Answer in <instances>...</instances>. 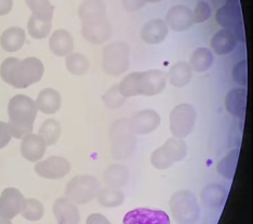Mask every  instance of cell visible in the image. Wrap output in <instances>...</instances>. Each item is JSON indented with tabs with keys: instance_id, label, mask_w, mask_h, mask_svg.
<instances>
[{
	"instance_id": "6da1fadb",
	"label": "cell",
	"mask_w": 253,
	"mask_h": 224,
	"mask_svg": "<svg viewBox=\"0 0 253 224\" xmlns=\"http://www.w3.org/2000/svg\"><path fill=\"white\" fill-rule=\"evenodd\" d=\"M44 66L38 57L30 56L24 60L7 57L0 65V77L5 84L16 89H25L42 80Z\"/></svg>"
},
{
	"instance_id": "7a4b0ae2",
	"label": "cell",
	"mask_w": 253,
	"mask_h": 224,
	"mask_svg": "<svg viewBox=\"0 0 253 224\" xmlns=\"http://www.w3.org/2000/svg\"><path fill=\"white\" fill-rule=\"evenodd\" d=\"M167 80V75L159 70L134 72L123 78L118 88L126 99L137 95L154 96L163 92Z\"/></svg>"
},
{
	"instance_id": "3957f363",
	"label": "cell",
	"mask_w": 253,
	"mask_h": 224,
	"mask_svg": "<svg viewBox=\"0 0 253 224\" xmlns=\"http://www.w3.org/2000/svg\"><path fill=\"white\" fill-rule=\"evenodd\" d=\"M35 101L25 94H16L8 103L9 129L11 135L15 139H23L32 134L37 117Z\"/></svg>"
},
{
	"instance_id": "277c9868",
	"label": "cell",
	"mask_w": 253,
	"mask_h": 224,
	"mask_svg": "<svg viewBox=\"0 0 253 224\" xmlns=\"http://www.w3.org/2000/svg\"><path fill=\"white\" fill-rule=\"evenodd\" d=\"M112 155L116 160H125L132 156L136 148V134L132 130L130 118L116 119L109 128Z\"/></svg>"
},
{
	"instance_id": "5b68a950",
	"label": "cell",
	"mask_w": 253,
	"mask_h": 224,
	"mask_svg": "<svg viewBox=\"0 0 253 224\" xmlns=\"http://www.w3.org/2000/svg\"><path fill=\"white\" fill-rule=\"evenodd\" d=\"M187 144L183 139L170 137L163 146L155 149L151 155V164L154 168L165 170L174 163H179L186 157Z\"/></svg>"
},
{
	"instance_id": "8992f818",
	"label": "cell",
	"mask_w": 253,
	"mask_h": 224,
	"mask_svg": "<svg viewBox=\"0 0 253 224\" xmlns=\"http://www.w3.org/2000/svg\"><path fill=\"white\" fill-rule=\"evenodd\" d=\"M103 71L111 76H119L129 70L130 48L124 42H116L107 45L103 49Z\"/></svg>"
},
{
	"instance_id": "52a82bcc",
	"label": "cell",
	"mask_w": 253,
	"mask_h": 224,
	"mask_svg": "<svg viewBox=\"0 0 253 224\" xmlns=\"http://www.w3.org/2000/svg\"><path fill=\"white\" fill-rule=\"evenodd\" d=\"M101 189L100 181L90 175H80L74 177L67 183L65 197L74 204L84 205L96 198Z\"/></svg>"
},
{
	"instance_id": "ba28073f",
	"label": "cell",
	"mask_w": 253,
	"mask_h": 224,
	"mask_svg": "<svg viewBox=\"0 0 253 224\" xmlns=\"http://www.w3.org/2000/svg\"><path fill=\"white\" fill-rule=\"evenodd\" d=\"M172 217L180 224H194L200 216L196 196L189 191H179L170 199Z\"/></svg>"
},
{
	"instance_id": "9c48e42d",
	"label": "cell",
	"mask_w": 253,
	"mask_h": 224,
	"mask_svg": "<svg viewBox=\"0 0 253 224\" xmlns=\"http://www.w3.org/2000/svg\"><path fill=\"white\" fill-rule=\"evenodd\" d=\"M215 20L223 30L232 32L236 39L244 42V22L239 0H226L225 4L216 11Z\"/></svg>"
},
{
	"instance_id": "30bf717a",
	"label": "cell",
	"mask_w": 253,
	"mask_h": 224,
	"mask_svg": "<svg viewBox=\"0 0 253 224\" xmlns=\"http://www.w3.org/2000/svg\"><path fill=\"white\" fill-rule=\"evenodd\" d=\"M197 113L187 103L176 105L170 113V131L174 137L183 139L193 131L196 124Z\"/></svg>"
},
{
	"instance_id": "8fae6325",
	"label": "cell",
	"mask_w": 253,
	"mask_h": 224,
	"mask_svg": "<svg viewBox=\"0 0 253 224\" xmlns=\"http://www.w3.org/2000/svg\"><path fill=\"white\" fill-rule=\"evenodd\" d=\"M34 170L43 179L60 180L70 174L71 163L65 157L50 156L37 162Z\"/></svg>"
},
{
	"instance_id": "7c38bea8",
	"label": "cell",
	"mask_w": 253,
	"mask_h": 224,
	"mask_svg": "<svg viewBox=\"0 0 253 224\" xmlns=\"http://www.w3.org/2000/svg\"><path fill=\"white\" fill-rule=\"evenodd\" d=\"M25 198L15 187L4 188L0 195V219L12 220L23 210Z\"/></svg>"
},
{
	"instance_id": "4fadbf2b",
	"label": "cell",
	"mask_w": 253,
	"mask_h": 224,
	"mask_svg": "<svg viewBox=\"0 0 253 224\" xmlns=\"http://www.w3.org/2000/svg\"><path fill=\"white\" fill-rule=\"evenodd\" d=\"M123 224H170V218L162 210L136 208L126 214Z\"/></svg>"
},
{
	"instance_id": "5bb4252c",
	"label": "cell",
	"mask_w": 253,
	"mask_h": 224,
	"mask_svg": "<svg viewBox=\"0 0 253 224\" xmlns=\"http://www.w3.org/2000/svg\"><path fill=\"white\" fill-rule=\"evenodd\" d=\"M112 25L107 19L97 22H83L82 35L93 45H101L106 43L112 37Z\"/></svg>"
},
{
	"instance_id": "9a60e30c",
	"label": "cell",
	"mask_w": 253,
	"mask_h": 224,
	"mask_svg": "<svg viewBox=\"0 0 253 224\" xmlns=\"http://www.w3.org/2000/svg\"><path fill=\"white\" fill-rule=\"evenodd\" d=\"M162 123L159 114L154 110H143L130 118L132 130L135 134H148L156 130Z\"/></svg>"
},
{
	"instance_id": "2e32d148",
	"label": "cell",
	"mask_w": 253,
	"mask_h": 224,
	"mask_svg": "<svg viewBox=\"0 0 253 224\" xmlns=\"http://www.w3.org/2000/svg\"><path fill=\"white\" fill-rule=\"evenodd\" d=\"M165 22L174 32L187 31L194 24L193 11L184 4L174 5L167 12Z\"/></svg>"
},
{
	"instance_id": "e0dca14e",
	"label": "cell",
	"mask_w": 253,
	"mask_h": 224,
	"mask_svg": "<svg viewBox=\"0 0 253 224\" xmlns=\"http://www.w3.org/2000/svg\"><path fill=\"white\" fill-rule=\"evenodd\" d=\"M45 151H47V144L40 135L30 134L22 139L21 155L27 162H39L44 156Z\"/></svg>"
},
{
	"instance_id": "ac0fdd59",
	"label": "cell",
	"mask_w": 253,
	"mask_h": 224,
	"mask_svg": "<svg viewBox=\"0 0 253 224\" xmlns=\"http://www.w3.org/2000/svg\"><path fill=\"white\" fill-rule=\"evenodd\" d=\"M169 27L164 20L154 19L143 25L141 38L147 45H160L168 36Z\"/></svg>"
},
{
	"instance_id": "d6986e66",
	"label": "cell",
	"mask_w": 253,
	"mask_h": 224,
	"mask_svg": "<svg viewBox=\"0 0 253 224\" xmlns=\"http://www.w3.org/2000/svg\"><path fill=\"white\" fill-rule=\"evenodd\" d=\"M49 48L56 56H67L74 51V38L66 30H57L50 36Z\"/></svg>"
},
{
	"instance_id": "ffe728a7",
	"label": "cell",
	"mask_w": 253,
	"mask_h": 224,
	"mask_svg": "<svg viewBox=\"0 0 253 224\" xmlns=\"http://www.w3.org/2000/svg\"><path fill=\"white\" fill-rule=\"evenodd\" d=\"M106 4L103 0H84L79 5L78 16L83 22H97L106 19Z\"/></svg>"
},
{
	"instance_id": "44dd1931",
	"label": "cell",
	"mask_w": 253,
	"mask_h": 224,
	"mask_svg": "<svg viewBox=\"0 0 253 224\" xmlns=\"http://www.w3.org/2000/svg\"><path fill=\"white\" fill-rule=\"evenodd\" d=\"M35 104L39 112L47 115L55 114L61 108L62 96L55 89L45 88L37 95Z\"/></svg>"
},
{
	"instance_id": "7402d4cb",
	"label": "cell",
	"mask_w": 253,
	"mask_h": 224,
	"mask_svg": "<svg viewBox=\"0 0 253 224\" xmlns=\"http://www.w3.org/2000/svg\"><path fill=\"white\" fill-rule=\"evenodd\" d=\"M53 214L59 224H78L79 212L76 206L70 199L59 198L53 205Z\"/></svg>"
},
{
	"instance_id": "603a6c76",
	"label": "cell",
	"mask_w": 253,
	"mask_h": 224,
	"mask_svg": "<svg viewBox=\"0 0 253 224\" xmlns=\"http://www.w3.org/2000/svg\"><path fill=\"white\" fill-rule=\"evenodd\" d=\"M26 33L21 27L12 26L5 30L0 36V45L5 52H16L25 44Z\"/></svg>"
},
{
	"instance_id": "cb8c5ba5",
	"label": "cell",
	"mask_w": 253,
	"mask_h": 224,
	"mask_svg": "<svg viewBox=\"0 0 253 224\" xmlns=\"http://www.w3.org/2000/svg\"><path fill=\"white\" fill-rule=\"evenodd\" d=\"M212 51L217 55H226L232 52L237 45V39L235 35L227 30H221L216 32L211 38Z\"/></svg>"
},
{
	"instance_id": "d4e9b609",
	"label": "cell",
	"mask_w": 253,
	"mask_h": 224,
	"mask_svg": "<svg viewBox=\"0 0 253 224\" xmlns=\"http://www.w3.org/2000/svg\"><path fill=\"white\" fill-rule=\"evenodd\" d=\"M103 178H104L106 186L122 188L128 184L130 172L129 169L124 165L112 164L105 169Z\"/></svg>"
},
{
	"instance_id": "484cf974",
	"label": "cell",
	"mask_w": 253,
	"mask_h": 224,
	"mask_svg": "<svg viewBox=\"0 0 253 224\" xmlns=\"http://www.w3.org/2000/svg\"><path fill=\"white\" fill-rule=\"evenodd\" d=\"M247 106V91L246 89H233L225 97L226 111L233 116L244 118Z\"/></svg>"
},
{
	"instance_id": "4316f807",
	"label": "cell",
	"mask_w": 253,
	"mask_h": 224,
	"mask_svg": "<svg viewBox=\"0 0 253 224\" xmlns=\"http://www.w3.org/2000/svg\"><path fill=\"white\" fill-rule=\"evenodd\" d=\"M193 77V70L186 62H177L169 70L167 79L176 88H183L189 84Z\"/></svg>"
},
{
	"instance_id": "83f0119b",
	"label": "cell",
	"mask_w": 253,
	"mask_h": 224,
	"mask_svg": "<svg viewBox=\"0 0 253 224\" xmlns=\"http://www.w3.org/2000/svg\"><path fill=\"white\" fill-rule=\"evenodd\" d=\"M227 197L226 188L221 184H208L201 192V200L210 208H221Z\"/></svg>"
},
{
	"instance_id": "f1b7e54d",
	"label": "cell",
	"mask_w": 253,
	"mask_h": 224,
	"mask_svg": "<svg viewBox=\"0 0 253 224\" xmlns=\"http://www.w3.org/2000/svg\"><path fill=\"white\" fill-rule=\"evenodd\" d=\"M214 57L213 53L211 52V50L205 47L197 48L194 51L191 61H189V66L192 67V70L198 73H204L210 70V67L213 64Z\"/></svg>"
},
{
	"instance_id": "f546056e",
	"label": "cell",
	"mask_w": 253,
	"mask_h": 224,
	"mask_svg": "<svg viewBox=\"0 0 253 224\" xmlns=\"http://www.w3.org/2000/svg\"><path fill=\"white\" fill-rule=\"evenodd\" d=\"M96 198L100 205L107 208H115L124 203L125 194L123 191H120V188L105 186L103 188L101 187Z\"/></svg>"
},
{
	"instance_id": "4dcf8cb0",
	"label": "cell",
	"mask_w": 253,
	"mask_h": 224,
	"mask_svg": "<svg viewBox=\"0 0 253 224\" xmlns=\"http://www.w3.org/2000/svg\"><path fill=\"white\" fill-rule=\"evenodd\" d=\"M38 135L45 142L47 146L53 145L59 141L61 135V125L56 119L49 118L42 124L39 128Z\"/></svg>"
},
{
	"instance_id": "1f68e13d",
	"label": "cell",
	"mask_w": 253,
	"mask_h": 224,
	"mask_svg": "<svg viewBox=\"0 0 253 224\" xmlns=\"http://www.w3.org/2000/svg\"><path fill=\"white\" fill-rule=\"evenodd\" d=\"M65 66L67 71L75 76H83L89 71L90 62L84 54L72 52L66 56Z\"/></svg>"
},
{
	"instance_id": "d6a6232c",
	"label": "cell",
	"mask_w": 253,
	"mask_h": 224,
	"mask_svg": "<svg viewBox=\"0 0 253 224\" xmlns=\"http://www.w3.org/2000/svg\"><path fill=\"white\" fill-rule=\"evenodd\" d=\"M25 2L32 11V15L42 20L52 21L54 7L50 0H25Z\"/></svg>"
},
{
	"instance_id": "836d02e7",
	"label": "cell",
	"mask_w": 253,
	"mask_h": 224,
	"mask_svg": "<svg viewBox=\"0 0 253 224\" xmlns=\"http://www.w3.org/2000/svg\"><path fill=\"white\" fill-rule=\"evenodd\" d=\"M52 21H45L31 15L27 22V31L34 39H44L50 35Z\"/></svg>"
},
{
	"instance_id": "e575fe53",
	"label": "cell",
	"mask_w": 253,
	"mask_h": 224,
	"mask_svg": "<svg viewBox=\"0 0 253 224\" xmlns=\"http://www.w3.org/2000/svg\"><path fill=\"white\" fill-rule=\"evenodd\" d=\"M239 158V149H234L228 155H226L220 163L217 164L218 175L225 178L227 180H233L236 168Z\"/></svg>"
},
{
	"instance_id": "d590c367",
	"label": "cell",
	"mask_w": 253,
	"mask_h": 224,
	"mask_svg": "<svg viewBox=\"0 0 253 224\" xmlns=\"http://www.w3.org/2000/svg\"><path fill=\"white\" fill-rule=\"evenodd\" d=\"M21 214L23 218L28 221H38L43 217L44 208L38 199L28 198L25 199V204Z\"/></svg>"
},
{
	"instance_id": "8d00e7d4",
	"label": "cell",
	"mask_w": 253,
	"mask_h": 224,
	"mask_svg": "<svg viewBox=\"0 0 253 224\" xmlns=\"http://www.w3.org/2000/svg\"><path fill=\"white\" fill-rule=\"evenodd\" d=\"M126 101V97H124L122 93L119 92L118 84L113 85L103 95V102H104L105 106L111 108V110H116V108L122 107Z\"/></svg>"
},
{
	"instance_id": "74e56055",
	"label": "cell",
	"mask_w": 253,
	"mask_h": 224,
	"mask_svg": "<svg viewBox=\"0 0 253 224\" xmlns=\"http://www.w3.org/2000/svg\"><path fill=\"white\" fill-rule=\"evenodd\" d=\"M194 23H203L208 21L211 16V8L209 3L204 0H199L193 12Z\"/></svg>"
},
{
	"instance_id": "f35d334b",
	"label": "cell",
	"mask_w": 253,
	"mask_h": 224,
	"mask_svg": "<svg viewBox=\"0 0 253 224\" xmlns=\"http://www.w3.org/2000/svg\"><path fill=\"white\" fill-rule=\"evenodd\" d=\"M233 78L241 86L247 85V62L243 60L237 63L233 68Z\"/></svg>"
},
{
	"instance_id": "ab89813d",
	"label": "cell",
	"mask_w": 253,
	"mask_h": 224,
	"mask_svg": "<svg viewBox=\"0 0 253 224\" xmlns=\"http://www.w3.org/2000/svg\"><path fill=\"white\" fill-rule=\"evenodd\" d=\"M11 139H12V135H11L8 123L0 122V149L7 146Z\"/></svg>"
},
{
	"instance_id": "60d3db41",
	"label": "cell",
	"mask_w": 253,
	"mask_h": 224,
	"mask_svg": "<svg viewBox=\"0 0 253 224\" xmlns=\"http://www.w3.org/2000/svg\"><path fill=\"white\" fill-rule=\"evenodd\" d=\"M146 3V0H123V7L128 12H136Z\"/></svg>"
},
{
	"instance_id": "b9f144b4",
	"label": "cell",
	"mask_w": 253,
	"mask_h": 224,
	"mask_svg": "<svg viewBox=\"0 0 253 224\" xmlns=\"http://www.w3.org/2000/svg\"><path fill=\"white\" fill-rule=\"evenodd\" d=\"M85 224H112V223L108 221V219L105 216H103L101 214H92L88 217Z\"/></svg>"
},
{
	"instance_id": "7bdbcfd3",
	"label": "cell",
	"mask_w": 253,
	"mask_h": 224,
	"mask_svg": "<svg viewBox=\"0 0 253 224\" xmlns=\"http://www.w3.org/2000/svg\"><path fill=\"white\" fill-rule=\"evenodd\" d=\"M13 8V0H0V16L7 15Z\"/></svg>"
},
{
	"instance_id": "ee69618b",
	"label": "cell",
	"mask_w": 253,
	"mask_h": 224,
	"mask_svg": "<svg viewBox=\"0 0 253 224\" xmlns=\"http://www.w3.org/2000/svg\"><path fill=\"white\" fill-rule=\"evenodd\" d=\"M0 224H11L10 220H4V219H0Z\"/></svg>"
},
{
	"instance_id": "f6af8a7d",
	"label": "cell",
	"mask_w": 253,
	"mask_h": 224,
	"mask_svg": "<svg viewBox=\"0 0 253 224\" xmlns=\"http://www.w3.org/2000/svg\"><path fill=\"white\" fill-rule=\"evenodd\" d=\"M160 1H163V0H146V2H152V3H156Z\"/></svg>"
}]
</instances>
